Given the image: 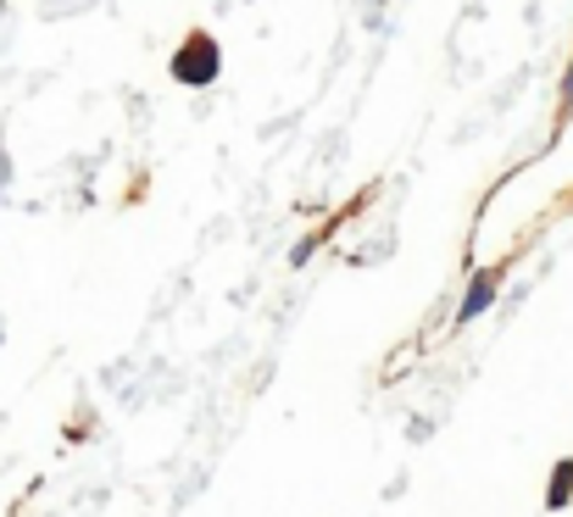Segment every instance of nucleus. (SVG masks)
Here are the masks:
<instances>
[{
	"instance_id": "2",
	"label": "nucleus",
	"mask_w": 573,
	"mask_h": 517,
	"mask_svg": "<svg viewBox=\"0 0 573 517\" xmlns=\"http://www.w3.org/2000/svg\"><path fill=\"white\" fill-rule=\"evenodd\" d=\"M496 284H502V273H496V268H490V273H479V279H473V290H468V301L457 306V323H473V317H479L490 301H496Z\"/></svg>"
},
{
	"instance_id": "1",
	"label": "nucleus",
	"mask_w": 573,
	"mask_h": 517,
	"mask_svg": "<svg viewBox=\"0 0 573 517\" xmlns=\"http://www.w3.org/2000/svg\"><path fill=\"white\" fill-rule=\"evenodd\" d=\"M217 67H223V50H217V40L212 34H190L179 50H173V78L179 83H190V90H201V83H212L217 78Z\"/></svg>"
},
{
	"instance_id": "4",
	"label": "nucleus",
	"mask_w": 573,
	"mask_h": 517,
	"mask_svg": "<svg viewBox=\"0 0 573 517\" xmlns=\"http://www.w3.org/2000/svg\"><path fill=\"white\" fill-rule=\"evenodd\" d=\"M573 106V67H568V78H562V112Z\"/></svg>"
},
{
	"instance_id": "3",
	"label": "nucleus",
	"mask_w": 573,
	"mask_h": 517,
	"mask_svg": "<svg viewBox=\"0 0 573 517\" xmlns=\"http://www.w3.org/2000/svg\"><path fill=\"white\" fill-rule=\"evenodd\" d=\"M568 490H573V457L557 468V479H551V490H546V506H568Z\"/></svg>"
}]
</instances>
